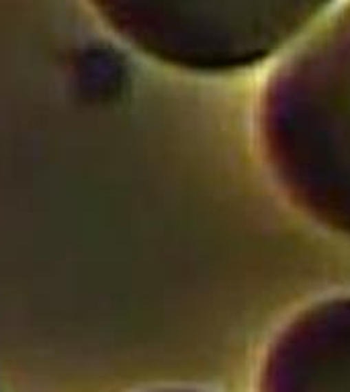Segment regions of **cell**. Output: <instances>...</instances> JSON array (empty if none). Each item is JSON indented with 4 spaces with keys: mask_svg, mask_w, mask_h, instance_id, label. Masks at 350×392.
I'll return each instance as SVG.
<instances>
[{
    "mask_svg": "<svg viewBox=\"0 0 350 392\" xmlns=\"http://www.w3.org/2000/svg\"><path fill=\"white\" fill-rule=\"evenodd\" d=\"M268 139L303 200L350 231V4L278 74Z\"/></svg>",
    "mask_w": 350,
    "mask_h": 392,
    "instance_id": "1",
    "label": "cell"
},
{
    "mask_svg": "<svg viewBox=\"0 0 350 392\" xmlns=\"http://www.w3.org/2000/svg\"><path fill=\"white\" fill-rule=\"evenodd\" d=\"M207 51L259 62L297 35L330 0H158Z\"/></svg>",
    "mask_w": 350,
    "mask_h": 392,
    "instance_id": "2",
    "label": "cell"
},
{
    "mask_svg": "<svg viewBox=\"0 0 350 392\" xmlns=\"http://www.w3.org/2000/svg\"><path fill=\"white\" fill-rule=\"evenodd\" d=\"M263 392H350V301L320 307L283 335Z\"/></svg>",
    "mask_w": 350,
    "mask_h": 392,
    "instance_id": "3",
    "label": "cell"
}]
</instances>
